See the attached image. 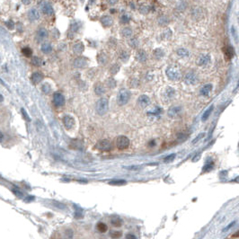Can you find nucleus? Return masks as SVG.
<instances>
[{"instance_id": "obj_32", "label": "nucleus", "mask_w": 239, "mask_h": 239, "mask_svg": "<svg viewBox=\"0 0 239 239\" xmlns=\"http://www.w3.org/2000/svg\"><path fill=\"white\" fill-rule=\"evenodd\" d=\"M122 233L121 231H118V230H114V231L110 232V236L113 239H119L122 237Z\"/></svg>"}, {"instance_id": "obj_25", "label": "nucleus", "mask_w": 239, "mask_h": 239, "mask_svg": "<svg viewBox=\"0 0 239 239\" xmlns=\"http://www.w3.org/2000/svg\"><path fill=\"white\" fill-rule=\"evenodd\" d=\"M31 63H32L33 66H35V67H41V66L43 65V60H42L41 58H40L39 57L34 56V57H32V58Z\"/></svg>"}, {"instance_id": "obj_3", "label": "nucleus", "mask_w": 239, "mask_h": 239, "mask_svg": "<svg viewBox=\"0 0 239 239\" xmlns=\"http://www.w3.org/2000/svg\"><path fill=\"white\" fill-rule=\"evenodd\" d=\"M166 76L169 79L173 81H178L181 78V72L178 67L174 66H171L166 69Z\"/></svg>"}, {"instance_id": "obj_49", "label": "nucleus", "mask_w": 239, "mask_h": 239, "mask_svg": "<svg viewBox=\"0 0 239 239\" xmlns=\"http://www.w3.org/2000/svg\"><path fill=\"white\" fill-rule=\"evenodd\" d=\"M121 22L122 23H128L129 22V17L127 15H123L122 17H121Z\"/></svg>"}, {"instance_id": "obj_48", "label": "nucleus", "mask_w": 239, "mask_h": 239, "mask_svg": "<svg viewBox=\"0 0 239 239\" xmlns=\"http://www.w3.org/2000/svg\"><path fill=\"white\" fill-rule=\"evenodd\" d=\"M6 25L7 26L8 29L12 30V29H14V27H15V23H14V22L12 21V20H9V21L6 22Z\"/></svg>"}, {"instance_id": "obj_61", "label": "nucleus", "mask_w": 239, "mask_h": 239, "mask_svg": "<svg viewBox=\"0 0 239 239\" xmlns=\"http://www.w3.org/2000/svg\"><path fill=\"white\" fill-rule=\"evenodd\" d=\"M238 87H239V83H238Z\"/></svg>"}, {"instance_id": "obj_53", "label": "nucleus", "mask_w": 239, "mask_h": 239, "mask_svg": "<svg viewBox=\"0 0 239 239\" xmlns=\"http://www.w3.org/2000/svg\"><path fill=\"white\" fill-rule=\"evenodd\" d=\"M186 138H187V136H185L184 134H180V135H178V138H179V139H181V141L184 140Z\"/></svg>"}, {"instance_id": "obj_35", "label": "nucleus", "mask_w": 239, "mask_h": 239, "mask_svg": "<svg viewBox=\"0 0 239 239\" xmlns=\"http://www.w3.org/2000/svg\"><path fill=\"white\" fill-rule=\"evenodd\" d=\"M157 22H158V23H159L160 25H166L167 23L169 22L168 19H167V17H166V16H164V15L160 16V17L158 18Z\"/></svg>"}, {"instance_id": "obj_9", "label": "nucleus", "mask_w": 239, "mask_h": 239, "mask_svg": "<svg viewBox=\"0 0 239 239\" xmlns=\"http://www.w3.org/2000/svg\"><path fill=\"white\" fill-rule=\"evenodd\" d=\"M138 104L141 107V108H146L150 104V99L148 95L142 94L138 99Z\"/></svg>"}, {"instance_id": "obj_10", "label": "nucleus", "mask_w": 239, "mask_h": 239, "mask_svg": "<svg viewBox=\"0 0 239 239\" xmlns=\"http://www.w3.org/2000/svg\"><path fill=\"white\" fill-rule=\"evenodd\" d=\"M63 123H64V126L66 127V129H72L75 125V121H74V119L69 116V115H66L64 116L63 118Z\"/></svg>"}, {"instance_id": "obj_44", "label": "nucleus", "mask_w": 239, "mask_h": 239, "mask_svg": "<svg viewBox=\"0 0 239 239\" xmlns=\"http://www.w3.org/2000/svg\"><path fill=\"white\" fill-rule=\"evenodd\" d=\"M78 29H79V25H78V22H74L72 25H71V26H70V31L73 32H77Z\"/></svg>"}, {"instance_id": "obj_33", "label": "nucleus", "mask_w": 239, "mask_h": 239, "mask_svg": "<svg viewBox=\"0 0 239 239\" xmlns=\"http://www.w3.org/2000/svg\"><path fill=\"white\" fill-rule=\"evenodd\" d=\"M106 85L109 88H114L116 86V81L112 77H109L106 80Z\"/></svg>"}, {"instance_id": "obj_24", "label": "nucleus", "mask_w": 239, "mask_h": 239, "mask_svg": "<svg viewBox=\"0 0 239 239\" xmlns=\"http://www.w3.org/2000/svg\"><path fill=\"white\" fill-rule=\"evenodd\" d=\"M41 51H42L43 53L48 54V53L51 52V51H52V47H51V45L50 42H44V43L41 44Z\"/></svg>"}, {"instance_id": "obj_22", "label": "nucleus", "mask_w": 239, "mask_h": 239, "mask_svg": "<svg viewBox=\"0 0 239 239\" xmlns=\"http://www.w3.org/2000/svg\"><path fill=\"white\" fill-rule=\"evenodd\" d=\"M84 50H85V47H84V44L81 42V41H79V42H77V43H76L74 46H73V51L76 53V54H81L83 51H84Z\"/></svg>"}, {"instance_id": "obj_5", "label": "nucleus", "mask_w": 239, "mask_h": 239, "mask_svg": "<svg viewBox=\"0 0 239 239\" xmlns=\"http://www.w3.org/2000/svg\"><path fill=\"white\" fill-rule=\"evenodd\" d=\"M95 147H96L97 149L102 150V151H109L112 148L110 141L107 139H102V140L98 141Z\"/></svg>"}, {"instance_id": "obj_37", "label": "nucleus", "mask_w": 239, "mask_h": 239, "mask_svg": "<svg viewBox=\"0 0 239 239\" xmlns=\"http://www.w3.org/2000/svg\"><path fill=\"white\" fill-rule=\"evenodd\" d=\"M22 53L25 55V57H27V58H30L32 55V51L30 49V48H23V49L22 50Z\"/></svg>"}, {"instance_id": "obj_12", "label": "nucleus", "mask_w": 239, "mask_h": 239, "mask_svg": "<svg viewBox=\"0 0 239 239\" xmlns=\"http://www.w3.org/2000/svg\"><path fill=\"white\" fill-rule=\"evenodd\" d=\"M181 112H182V107L181 106H174V107H171V108L168 110L167 114H168L169 117L174 118V117L178 116Z\"/></svg>"}, {"instance_id": "obj_23", "label": "nucleus", "mask_w": 239, "mask_h": 239, "mask_svg": "<svg viewBox=\"0 0 239 239\" xmlns=\"http://www.w3.org/2000/svg\"><path fill=\"white\" fill-rule=\"evenodd\" d=\"M175 94V91L174 88L172 87H167L165 89V92H164V97L167 99V100H170L172 99Z\"/></svg>"}, {"instance_id": "obj_11", "label": "nucleus", "mask_w": 239, "mask_h": 239, "mask_svg": "<svg viewBox=\"0 0 239 239\" xmlns=\"http://www.w3.org/2000/svg\"><path fill=\"white\" fill-rule=\"evenodd\" d=\"M210 61V56L207 54H202L198 58V65L199 66H206Z\"/></svg>"}, {"instance_id": "obj_19", "label": "nucleus", "mask_w": 239, "mask_h": 239, "mask_svg": "<svg viewBox=\"0 0 239 239\" xmlns=\"http://www.w3.org/2000/svg\"><path fill=\"white\" fill-rule=\"evenodd\" d=\"M105 92V88L102 83H96L94 86V93L97 95H102Z\"/></svg>"}, {"instance_id": "obj_13", "label": "nucleus", "mask_w": 239, "mask_h": 239, "mask_svg": "<svg viewBox=\"0 0 239 239\" xmlns=\"http://www.w3.org/2000/svg\"><path fill=\"white\" fill-rule=\"evenodd\" d=\"M41 10H42V13L47 15H52L54 11H53V8L52 6L49 4V3H42V6H41Z\"/></svg>"}, {"instance_id": "obj_46", "label": "nucleus", "mask_w": 239, "mask_h": 239, "mask_svg": "<svg viewBox=\"0 0 239 239\" xmlns=\"http://www.w3.org/2000/svg\"><path fill=\"white\" fill-rule=\"evenodd\" d=\"M139 11H140L141 14H148V11H149V8L147 6H141L139 7Z\"/></svg>"}, {"instance_id": "obj_51", "label": "nucleus", "mask_w": 239, "mask_h": 239, "mask_svg": "<svg viewBox=\"0 0 239 239\" xmlns=\"http://www.w3.org/2000/svg\"><path fill=\"white\" fill-rule=\"evenodd\" d=\"M205 135V133H200V134H199L197 137H196V138H194L193 140V144H195V143H197L200 138H203V136Z\"/></svg>"}, {"instance_id": "obj_29", "label": "nucleus", "mask_w": 239, "mask_h": 239, "mask_svg": "<svg viewBox=\"0 0 239 239\" xmlns=\"http://www.w3.org/2000/svg\"><path fill=\"white\" fill-rule=\"evenodd\" d=\"M107 61H108V58H107V56L104 53H101V54L98 55V62H99V64L105 65L107 63Z\"/></svg>"}, {"instance_id": "obj_8", "label": "nucleus", "mask_w": 239, "mask_h": 239, "mask_svg": "<svg viewBox=\"0 0 239 239\" xmlns=\"http://www.w3.org/2000/svg\"><path fill=\"white\" fill-rule=\"evenodd\" d=\"M87 59L84 57H78L74 60V67L77 68H84L87 66Z\"/></svg>"}, {"instance_id": "obj_57", "label": "nucleus", "mask_w": 239, "mask_h": 239, "mask_svg": "<svg viewBox=\"0 0 239 239\" xmlns=\"http://www.w3.org/2000/svg\"><path fill=\"white\" fill-rule=\"evenodd\" d=\"M51 239H61V238H60V237H59L58 235H57V236L55 237V235H53L51 236Z\"/></svg>"}, {"instance_id": "obj_42", "label": "nucleus", "mask_w": 239, "mask_h": 239, "mask_svg": "<svg viewBox=\"0 0 239 239\" xmlns=\"http://www.w3.org/2000/svg\"><path fill=\"white\" fill-rule=\"evenodd\" d=\"M139 85V81L137 79V78H131L130 81H129V86L131 87H133V88H136L138 87Z\"/></svg>"}, {"instance_id": "obj_60", "label": "nucleus", "mask_w": 239, "mask_h": 239, "mask_svg": "<svg viewBox=\"0 0 239 239\" xmlns=\"http://www.w3.org/2000/svg\"><path fill=\"white\" fill-rule=\"evenodd\" d=\"M0 97H1V102H3V100H4V97H3V95L1 94V95H0Z\"/></svg>"}, {"instance_id": "obj_16", "label": "nucleus", "mask_w": 239, "mask_h": 239, "mask_svg": "<svg viewBox=\"0 0 239 239\" xmlns=\"http://www.w3.org/2000/svg\"><path fill=\"white\" fill-rule=\"evenodd\" d=\"M42 78H43V75L41 72H34L31 77V80H32V82L34 84V85H37V84H39L42 80Z\"/></svg>"}, {"instance_id": "obj_21", "label": "nucleus", "mask_w": 239, "mask_h": 239, "mask_svg": "<svg viewBox=\"0 0 239 239\" xmlns=\"http://www.w3.org/2000/svg\"><path fill=\"white\" fill-rule=\"evenodd\" d=\"M223 52L225 54V57L228 58V59H230L233 57V55H234L233 48L230 47V46H226L224 49H223Z\"/></svg>"}, {"instance_id": "obj_54", "label": "nucleus", "mask_w": 239, "mask_h": 239, "mask_svg": "<svg viewBox=\"0 0 239 239\" xmlns=\"http://www.w3.org/2000/svg\"><path fill=\"white\" fill-rule=\"evenodd\" d=\"M127 239H137V238L133 234H129L127 235Z\"/></svg>"}, {"instance_id": "obj_36", "label": "nucleus", "mask_w": 239, "mask_h": 239, "mask_svg": "<svg viewBox=\"0 0 239 239\" xmlns=\"http://www.w3.org/2000/svg\"><path fill=\"white\" fill-rule=\"evenodd\" d=\"M41 91L48 94V93H50L51 92V85H49V84H44V85L41 86Z\"/></svg>"}, {"instance_id": "obj_58", "label": "nucleus", "mask_w": 239, "mask_h": 239, "mask_svg": "<svg viewBox=\"0 0 239 239\" xmlns=\"http://www.w3.org/2000/svg\"><path fill=\"white\" fill-rule=\"evenodd\" d=\"M234 182H236V183H239V176L238 177H236L235 180H234Z\"/></svg>"}, {"instance_id": "obj_55", "label": "nucleus", "mask_w": 239, "mask_h": 239, "mask_svg": "<svg viewBox=\"0 0 239 239\" xmlns=\"http://www.w3.org/2000/svg\"><path fill=\"white\" fill-rule=\"evenodd\" d=\"M14 193H15L17 196H19V197H22V193L21 192H19L18 190H14Z\"/></svg>"}, {"instance_id": "obj_38", "label": "nucleus", "mask_w": 239, "mask_h": 239, "mask_svg": "<svg viewBox=\"0 0 239 239\" xmlns=\"http://www.w3.org/2000/svg\"><path fill=\"white\" fill-rule=\"evenodd\" d=\"M213 165H214L213 161H209L208 163H206L204 167H203V172H208V171L211 170L213 168Z\"/></svg>"}, {"instance_id": "obj_34", "label": "nucleus", "mask_w": 239, "mask_h": 239, "mask_svg": "<svg viewBox=\"0 0 239 239\" xmlns=\"http://www.w3.org/2000/svg\"><path fill=\"white\" fill-rule=\"evenodd\" d=\"M161 113H162V109L160 108L159 106H157L156 108H155L154 111H151V112H148V115H154V116L160 115Z\"/></svg>"}, {"instance_id": "obj_39", "label": "nucleus", "mask_w": 239, "mask_h": 239, "mask_svg": "<svg viewBox=\"0 0 239 239\" xmlns=\"http://www.w3.org/2000/svg\"><path fill=\"white\" fill-rule=\"evenodd\" d=\"M213 111V106H210V108L209 109H208L205 112H204V114L202 115V118H201V120H202V122H205L206 120L209 118V114L211 113V112Z\"/></svg>"}, {"instance_id": "obj_28", "label": "nucleus", "mask_w": 239, "mask_h": 239, "mask_svg": "<svg viewBox=\"0 0 239 239\" xmlns=\"http://www.w3.org/2000/svg\"><path fill=\"white\" fill-rule=\"evenodd\" d=\"M121 33H122V36H124V37H130L131 35H132L133 32H132V29H131V28H129V27H125V28H123V29L121 31Z\"/></svg>"}, {"instance_id": "obj_43", "label": "nucleus", "mask_w": 239, "mask_h": 239, "mask_svg": "<svg viewBox=\"0 0 239 239\" xmlns=\"http://www.w3.org/2000/svg\"><path fill=\"white\" fill-rule=\"evenodd\" d=\"M129 44L130 47H132V48H137L138 46V41L136 39V38H133V39H130L129 41Z\"/></svg>"}, {"instance_id": "obj_27", "label": "nucleus", "mask_w": 239, "mask_h": 239, "mask_svg": "<svg viewBox=\"0 0 239 239\" xmlns=\"http://www.w3.org/2000/svg\"><path fill=\"white\" fill-rule=\"evenodd\" d=\"M111 223L112 226H115V228H119V226H121L122 225V220L119 217H112L111 219Z\"/></svg>"}, {"instance_id": "obj_52", "label": "nucleus", "mask_w": 239, "mask_h": 239, "mask_svg": "<svg viewBox=\"0 0 239 239\" xmlns=\"http://www.w3.org/2000/svg\"><path fill=\"white\" fill-rule=\"evenodd\" d=\"M125 168L129 169V170H138V169H140V166L134 165V166H128V167H125Z\"/></svg>"}, {"instance_id": "obj_45", "label": "nucleus", "mask_w": 239, "mask_h": 239, "mask_svg": "<svg viewBox=\"0 0 239 239\" xmlns=\"http://www.w3.org/2000/svg\"><path fill=\"white\" fill-rule=\"evenodd\" d=\"M109 183L112 184V185H122V184L126 183V181H124V180H113V181H111Z\"/></svg>"}, {"instance_id": "obj_6", "label": "nucleus", "mask_w": 239, "mask_h": 239, "mask_svg": "<svg viewBox=\"0 0 239 239\" xmlns=\"http://www.w3.org/2000/svg\"><path fill=\"white\" fill-rule=\"evenodd\" d=\"M53 103H54L55 106H57V107L63 106L65 103L64 95L60 93H55L53 94Z\"/></svg>"}, {"instance_id": "obj_47", "label": "nucleus", "mask_w": 239, "mask_h": 239, "mask_svg": "<svg viewBox=\"0 0 239 239\" xmlns=\"http://www.w3.org/2000/svg\"><path fill=\"white\" fill-rule=\"evenodd\" d=\"M174 157H175V154H172V155H169L168 157H166L164 159V161L165 163H169V162L173 161V160L174 159Z\"/></svg>"}, {"instance_id": "obj_17", "label": "nucleus", "mask_w": 239, "mask_h": 239, "mask_svg": "<svg viewBox=\"0 0 239 239\" xmlns=\"http://www.w3.org/2000/svg\"><path fill=\"white\" fill-rule=\"evenodd\" d=\"M147 53L145 51H143V50H139L138 51L137 54H136V58H137V60L139 61L140 63H143V62H145L147 60Z\"/></svg>"}, {"instance_id": "obj_18", "label": "nucleus", "mask_w": 239, "mask_h": 239, "mask_svg": "<svg viewBox=\"0 0 239 239\" xmlns=\"http://www.w3.org/2000/svg\"><path fill=\"white\" fill-rule=\"evenodd\" d=\"M48 34H49V33H48V31L45 28L41 27L37 32V39H38V41H42L43 39L47 38Z\"/></svg>"}, {"instance_id": "obj_26", "label": "nucleus", "mask_w": 239, "mask_h": 239, "mask_svg": "<svg viewBox=\"0 0 239 239\" xmlns=\"http://www.w3.org/2000/svg\"><path fill=\"white\" fill-rule=\"evenodd\" d=\"M96 229H97V231H99L101 233H105L107 230H108V226H107V225L105 223L99 222L96 225Z\"/></svg>"}, {"instance_id": "obj_41", "label": "nucleus", "mask_w": 239, "mask_h": 239, "mask_svg": "<svg viewBox=\"0 0 239 239\" xmlns=\"http://www.w3.org/2000/svg\"><path fill=\"white\" fill-rule=\"evenodd\" d=\"M120 68H121L120 65H118L117 63H115L114 65L112 66V67L110 68V71H111V73H112V75H115L116 73H118V71L120 70Z\"/></svg>"}, {"instance_id": "obj_20", "label": "nucleus", "mask_w": 239, "mask_h": 239, "mask_svg": "<svg viewBox=\"0 0 239 239\" xmlns=\"http://www.w3.org/2000/svg\"><path fill=\"white\" fill-rule=\"evenodd\" d=\"M211 89H212V85H210V84H207V85H205L204 86H202L200 93L201 95H203V96H208L211 91Z\"/></svg>"}, {"instance_id": "obj_7", "label": "nucleus", "mask_w": 239, "mask_h": 239, "mask_svg": "<svg viewBox=\"0 0 239 239\" xmlns=\"http://www.w3.org/2000/svg\"><path fill=\"white\" fill-rule=\"evenodd\" d=\"M197 80H198L197 76L193 72H189L184 77V82H185V84H187V85H189V86H192V85L196 84Z\"/></svg>"}, {"instance_id": "obj_15", "label": "nucleus", "mask_w": 239, "mask_h": 239, "mask_svg": "<svg viewBox=\"0 0 239 239\" xmlns=\"http://www.w3.org/2000/svg\"><path fill=\"white\" fill-rule=\"evenodd\" d=\"M101 22H102V25L104 26V27H110L112 25V23H113V20L111 16L109 15H104L101 18Z\"/></svg>"}, {"instance_id": "obj_62", "label": "nucleus", "mask_w": 239, "mask_h": 239, "mask_svg": "<svg viewBox=\"0 0 239 239\" xmlns=\"http://www.w3.org/2000/svg\"><path fill=\"white\" fill-rule=\"evenodd\" d=\"M238 21H239V16H238Z\"/></svg>"}, {"instance_id": "obj_50", "label": "nucleus", "mask_w": 239, "mask_h": 239, "mask_svg": "<svg viewBox=\"0 0 239 239\" xmlns=\"http://www.w3.org/2000/svg\"><path fill=\"white\" fill-rule=\"evenodd\" d=\"M21 112H22V117L25 118L26 121H28V122H31V118L28 116V114L26 113V112L25 111V109H22L21 110Z\"/></svg>"}, {"instance_id": "obj_14", "label": "nucleus", "mask_w": 239, "mask_h": 239, "mask_svg": "<svg viewBox=\"0 0 239 239\" xmlns=\"http://www.w3.org/2000/svg\"><path fill=\"white\" fill-rule=\"evenodd\" d=\"M28 18L30 21L33 22V21H37L40 18V13L37 9L32 8L28 12Z\"/></svg>"}, {"instance_id": "obj_56", "label": "nucleus", "mask_w": 239, "mask_h": 239, "mask_svg": "<svg viewBox=\"0 0 239 239\" xmlns=\"http://www.w3.org/2000/svg\"><path fill=\"white\" fill-rule=\"evenodd\" d=\"M234 224H235V222H232V223H231V224H230L228 226H226V228H225V230H228V229H229L230 228H232V226H234Z\"/></svg>"}, {"instance_id": "obj_40", "label": "nucleus", "mask_w": 239, "mask_h": 239, "mask_svg": "<svg viewBox=\"0 0 239 239\" xmlns=\"http://www.w3.org/2000/svg\"><path fill=\"white\" fill-rule=\"evenodd\" d=\"M129 54L125 51H122L121 54H120V58H121L122 61H127L129 59Z\"/></svg>"}, {"instance_id": "obj_31", "label": "nucleus", "mask_w": 239, "mask_h": 239, "mask_svg": "<svg viewBox=\"0 0 239 239\" xmlns=\"http://www.w3.org/2000/svg\"><path fill=\"white\" fill-rule=\"evenodd\" d=\"M177 54L180 56V57H183V58H186L189 56V51L186 50V49H183V48H181V49H178L177 50Z\"/></svg>"}, {"instance_id": "obj_2", "label": "nucleus", "mask_w": 239, "mask_h": 239, "mask_svg": "<svg viewBox=\"0 0 239 239\" xmlns=\"http://www.w3.org/2000/svg\"><path fill=\"white\" fill-rule=\"evenodd\" d=\"M108 106L109 102L106 98H101L97 101L96 105H95V110H96L97 113L100 115H104L107 111H108Z\"/></svg>"}, {"instance_id": "obj_1", "label": "nucleus", "mask_w": 239, "mask_h": 239, "mask_svg": "<svg viewBox=\"0 0 239 239\" xmlns=\"http://www.w3.org/2000/svg\"><path fill=\"white\" fill-rule=\"evenodd\" d=\"M130 98V92L125 88L119 91L117 95V103L119 105H125Z\"/></svg>"}, {"instance_id": "obj_30", "label": "nucleus", "mask_w": 239, "mask_h": 239, "mask_svg": "<svg viewBox=\"0 0 239 239\" xmlns=\"http://www.w3.org/2000/svg\"><path fill=\"white\" fill-rule=\"evenodd\" d=\"M153 55H154V57L156 58L159 59V58H161L164 57V51L162 49H156V50L154 51V52H153Z\"/></svg>"}, {"instance_id": "obj_59", "label": "nucleus", "mask_w": 239, "mask_h": 239, "mask_svg": "<svg viewBox=\"0 0 239 239\" xmlns=\"http://www.w3.org/2000/svg\"><path fill=\"white\" fill-rule=\"evenodd\" d=\"M22 3H23V4H25V5H29L31 2H30V1H22Z\"/></svg>"}, {"instance_id": "obj_4", "label": "nucleus", "mask_w": 239, "mask_h": 239, "mask_svg": "<svg viewBox=\"0 0 239 239\" xmlns=\"http://www.w3.org/2000/svg\"><path fill=\"white\" fill-rule=\"evenodd\" d=\"M116 146L119 149H126L129 146V139L125 136H119L116 139Z\"/></svg>"}]
</instances>
